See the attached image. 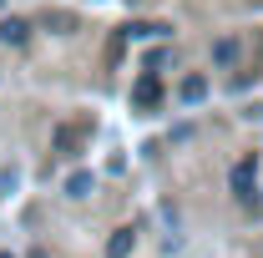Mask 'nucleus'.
<instances>
[{
  "label": "nucleus",
  "instance_id": "nucleus-3",
  "mask_svg": "<svg viewBox=\"0 0 263 258\" xmlns=\"http://www.w3.org/2000/svg\"><path fill=\"white\" fill-rule=\"evenodd\" d=\"M26 35H31V26H26V21H0V41H5V46H21Z\"/></svg>",
  "mask_w": 263,
  "mask_h": 258
},
{
  "label": "nucleus",
  "instance_id": "nucleus-4",
  "mask_svg": "<svg viewBox=\"0 0 263 258\" xmlns=\"http://www.w3.org/2000/svg\"><path fill=\"white\" fill-rule=\"evenodd\" d=\"M132 243H137V238H132V228H122V233L106 243V258H127V253H132Z\"/></svg>",
  "mask_w": 263,
  "mask_h": 258
},
{
  "label": "nucleus",
  "instance_id": "nucleus-8",
  "mask_svg": "<svg viewBox=\"0 0 263 258\" xmlns=\"http://www.w3.org/2000/svg\"><path fill=\"white\" fill-rule=\"evenodd\" d=\"M0 258H10V253H0Z\"/></svg>",
  "mask_w": 263,
  "mask_h": 258
},
{
  "label": "nucleus",
  "instance_id": "nucleus-6",
  "mask_svg": "<svg viewBox=\"0 0 263 258\" xmlns=\"http://www.w3.org/2000/svg\"><path fill=\"white\" fill-rule=\"evenodd\" d=\"M66 193H71V197H86V193H91V172H76V177L66 182Z\"/></svg>",
  "mask_w": 263,
  "mask_h": 258
},
{
  "label": "nucleus",
  "instance_id": "nucleus-2",
  "mask_svg": "<svg viewBox=\"0 0 263 258\" xmlns=\"http://www.w3.org/2000/svg\"><path fill=\"white\" fill-rule=\"evenodd\" d=\"M132 101H137V106H157V101H162V81H157V71H147V76L132 86Z\"/></svg>",
  "mask_w": 263,
  "mask_h": 258
},
{
  "label": "nucleus",
  "instance_id": "nucleus-1",
  "mask_svg": "<svg viewBox=\"0 0 263 258\" xmlns=\"http://www.w3.org/2000/svg\"><path fill=\"white\" fill-rule=\"evenodd\" d=\"M253 172H258V157H243L233 167V197L243 202V208H253L258 202V188H253Z\"/></svg>",
  "mask_w": 263,
  "mask_h": 258
},
{
  "label": "nucleus",
  "instance_id": "nucleus-5",
  "mask_svg": "<svg viewBox=\"0 0 263 258\" xmlns=\"http://www.w3.org/2000/svg\"><path fill=\"white\" fill-rule=\"evenodd\" d=\"M208 97V81H202V76H187V81H182V101H202Z\"/></svg>",
  "mask_w": 263,
  "mask_h": 258
},
{
  "label": "nucleus",
  "instance_id": "nucleus-7",
  "mask_svg": "<svg viewBox=\"0 0 263 258\" xmlns=\"http://www.w3.org/2000/svg\"><path fill=\"white\" fill-rule=\"evenodd\" d=\"M213 56H218V61H233V56H238V46H233V41H218V46H213Z\"/></svg>",
  "mask_w": 263,
  "mask_h": 258
}]
</instances>
